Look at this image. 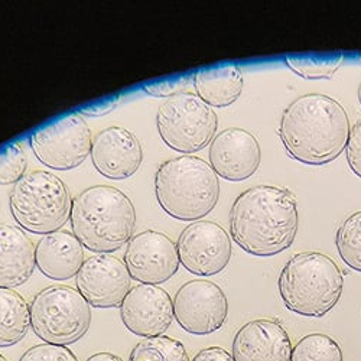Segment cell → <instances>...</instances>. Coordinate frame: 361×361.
Returning a JSON list of instances; mask_svg holds the SVG:
<instances>
[{"label":"cell","mask_w":361,"mask_h":361,"mask_svg":"<svg viewBox=\"0 0 361 361\" xmlns=\"http://www.w3.org/2000/svg\"><path fill=\"white\" fill-rule=\"evenodd\" d=\"M350 132L348 114L336 99L310 93L295 99L283 110L278 135L290 158L319 166L344 152Z\"/></svg>","instance_id":"obj_1"},{"label":"cell","mask_w":361,"mask_h":361,"mask_svg":"<svg viewBox=\"0 0 361 361\" xmlns=\"http://www.w3.org/2000/svg\"><path fill=\"white\" fill-rule=\"evenodd\" d=\"M295 195L281 187L257 185L240 194L230 209V234L246 253L276 256L289 249L298 233Z\"/></svg>","instance_id":"obj_2"},{"label":"cell","mask_w":361,"mask_h":361,"mask_svg":"<svg viewBox=\"0 0 361 361\" xmlns=\"http://www.w3.org/2000/svg\"><path fill=\"white\" fill-rule=\"evenodd\" d=\"M73 234L84 249L94 253H113L130 242L136 226L132 200L110 185H94L73 200Z\"/></svg>","instance_id":"obj_3"},{"label":"cell","mask_w":361,"mask_h":361,"mask_svg":"<svg viewBox=\"0 0 361 361\" xmlns=\"http://www.w3.org/2000/svg\"><path fill=\"white\" fill-rule=\"evenodd\" d=\"M155 195L164 212L179 221H200L220 198V179L198 157H178L159 165Z\"/></svg>","instance_id":"obj_4"},{"label":"cell","mask_w":361,"mask_h":361,"mask_svg":"<svg viewBox=\"0 0 361 361\" xmlns=\"http://www.w3.org/2000/svg\"><path fill=\"white\" fill-rule=\"evenodd\" d=\"M278 286L289 311L305 318H322L340 302L344 278L329 256L304 252L283 266Z\"/></svg>","instance_id":"obj_5"},{"label":"cell","mask_w":361,"mask_h":361,"mask_svg":"<svg viewBox=\"0 0 361 361\" xmlns=\"http://www.w3.org/2000/svg\"><path fill=\"white\" fill-rule=\"evenodd\" d=\"M9 207L23 231L45 235L66 226L71 217L73 200L61 178L48 171H32L13 185Z\"/></svg>","instance_id":"obj_6"},{"label":"cell","mask_w":361,"mask_h":361,"mask_svg":"<svg viewBox=\"0 0 361 361\" xmlns=\"http://www.w3.org/2000/svg\"><path fill=\"white\" fill-rule=\"evenodd\" d=\"M31 329L52 345H71L80 341L92 325V307L70 286L54 285L39 290L31 305Z\"/></svg>","instance_id":"obj_7"},{"label":"cell","mask_w":361,"mask_h":361,"mask_svg":"<svg viewBox=\"0 0 361 361\" xmlns=\"http://www.w3.org/2000/svg\"><path fill=\"white\" fill-rule=\"evenodd\" d=\"M157 126L165 145L179 154L190 155L213 142L219 117L213 107L197 94L180 93L166 99L158 109Z\"/></svg>","instance_id":"obj_8"},{"label":"cell","mask_w":361,"mask_h":361,"mask_svg":"<svg viewBox=\"0 0 361 361\" xmlns=\"http://www.w3.org/2000/svg\"><path fill=\"white\" fill-rule=\"evenodd\" d=\"M93 136L80 114H68L35 130L29 145L37 159L52 169L70 171L92 154Z\"/></svg>","instance_id":"obj_9"},{"label":"cell","mask_w":361,"mask_h":361,"mask_svg":"<svg viewBox=\"0 0 361 361\" xmlns=\"http://www.w3.org/2000/svg\"><path fill=\"white\" fill-rule=\"evenodd\" d=\"M228 315L224 290L209 281H190L176 290L173 317L192 336H209L221 329Z\"/></svg>","instance_id":"obj_10"},{"label":"cell","mask_w":361,"mask_h":361,"mask_svg":"<svg viewBox=\"0 0 361 361\" xmlns=\"http://www.w3.org/2000/svg\"><path fill=\"white\" fill-rule=\"evenodd\" d=\"M179 262L190 274L197 276H214L227 267L233 246L228 233L217 223L194 221L179 234Z\"/></svg>","instance_id":"obj_11"},{"label":"cell","mask_w":361,"mask_h":361,"mask_svg":"<svg viewBox=\"0 0 361 361\" xmlns=\"http://www.w3.org/2000/svg\"><path fill=\"white\" fill-rule=\"evenodd\" d=\"M130 278L142 285L169 281L179 269L178 247L165 233L145 230L130 238L123 259Z\"/></svg>","instance_id":"obj_12"},{"label":"cell","mask_w":361,"mask_h":361,"mask_svg":"<svg viewBox=\"0 0 361 361\" xmlns=\"http://www.w3.org/2000/svg\"><path fill=\"white\" fill-rule=\"evenodd\" d=\"M130 279L123 260L109 253H96L84 260L75 283L90 307L117 308L132 289Z\"/></svg>","instance_id":"obj_13"},{"label":"cell","mask_w":361,"mask_h":361,"mask_svg":"<svg viewBox=\"0 0 361 361\" xmlns=\"http://www.w3.org/2000/svg\"><path fill=\"white\" fill-rule=\"evenodd\" d=\"M120 318L137 337L164 336L175 318L173 299L158 285H137L120 305Z\"/></svg>","instance_id":"obj_14"},{"label":"cell","mask_w":361,"mask_h":361,"mask_svg":"<svg viewBox=\"0 0 361 361\" xmlns=\"http://www.w3.org/2000/svg\"><path fill=\"white\" fill-rule=\"evenodd\" d=\"M262 150L253 133L242 128H228L217 133L209 145V166L217 176L242 183L256 173Z\"/></svg>","instance_id":"obj_15"},{"label":"cell","mask_w":361,"mask_h":361,"mask_svg":"<svg viewBox=\"0 0 361 361\" xmlns=\"http://www.w3.org/2000/svg\"><path fill=\"white\" fill-rule=\"evenodd\" d=\"M94 168L109 179H128L137 172L143 161L139 139L125 128L111 126L93 137L92 154Z\"/></svg>","instance_id":"obj_16"},{"label":"cell","mask_w":361,"mask_h":361,"mask_svg":"<svg viewBox=\"0 0 361 361\" xmlns=\"http://www.w3.org/2000/svg\"><path fill=\"white\" fill-rule=\"evenodd\" d=\"M231 355L234 361H290L292 344L281 322L256 319L237 331Z\"/></svg>","instance_id":"obj_17"},{"label":"cell","mask_w":361,"mask_h":361,"mask_svg":"<svg viewBox=\"0 0 361 361\" xmlns=\"http://www.w3.org/2000/svg\"><path fill=\"white\" fill-rule=\"evenodd\" d=\"M35 262L39 272L52 281H68L77 276L84 263V246L67 230L41 237L35 246Z\"/></svg>","instance_id":"obj_18"},{"label":"cell","mask_w":361,"mask_h":361,"mask_svg":"<svg viewBox=\"0 0 361 361\" xmlns=\"http://www.w3.org/2000/svg\"><path fill=\"white\" fill-rule=\"evenodd\" d=\"M37 267L35 245L18 226L0 224V288L27 282Z\"/></svg>","instance_id":"obj_19"},{"label":"cell","mask_w":361,"mask_h":361,"mask_svg":"<svg viewBox=\"0 0 361 361\" xmlns=\"http://www.w3.org/2000/svg\"><path fill=\"white\" fill-rule=\"evenodd\" d=\"M197 96L209 107H227L243 93V73L237 66L204 68L192 77Z\"/></svg>","instance_id":"obj_20"},{"label":"cell","mask_w":361,"mask_h":361,"mask_svg":"<svg viewBox=\"0 0 361 361\" xmlns=\"http://www.w3.org/2000/svg\"><path fill=\"white\" fill-rule=\"evenodd\" d=\"M31 329V308L13 289L0 288V348L20 343Z\"/></svg>","instance_id":"obj_21"},{"label":"cell","mask_w":361,"mask_h":361,"mask_svg":"<svg viewBox=\"0 0 361 361\" xmlns=\"http://www.w3.org/2000/svg\"><path fill=\"white\" fill-rule=\"evenodd\" d=\"M344 59V54H307L285 56V64L305 80H331Z\"/></svg>","instance_id":"obj_22"},{"label":"cell","mask_w":361,"mask_h":361,"mask_svg":"<svg viewBox=\"0 0 361 361\" xmlns=\"http://www.w3.org/2000/svg\"><path fill=\"white\" fill-rule=\"evenodd\" d=\"M129 361H190L184 344L166 336L143 338L130 351Z\"/></svg>","instance_id":"obj_23"},{"label":"cell","mask_w":361,"mask_h":361,"mask_svg":"<svg viewBox=\"0 0 361 361\" xmlns=\"http://www.w3.org/2000/svg\"><path fill=\"white\" fill-rule=\"evenodd\" d=\"M336 246L341 260L361 274V212L350 214L338 227Z\"/></svg>","instance_id":"obj_24"},{"label":"cell","mask_w":361,"mask_h":361,"mask_svg":"<svg viewBox=\"0 0 361 361\" xmlns=\"http://www.w3.org/2000/svg\"><path fill=\"white\" fill-rule=\"evenodd\" d=\"M290 361H344L341 347L325 334H310L292 348Z\"/></svg>","instance_id":"obj_25"},{"label":"cell","mask_w":361,"mask_h":361,"mask_svg":"<svg viewBox=\"0 0 361 361\" xmlns=\"http://www.w3.org/2000/svg\"><path fill=\"white\" fill-rule=\"evenodd\" d=\"M27 157L19 143H13L0 152V185L16 184L26 175Z\"/></svg>","instance_id":"obj_26"},{"label":"cell","mask_w":361,"mask_h":361,"mask_svg":"<svg viewBox=\"0 0 361 361\" xmlns=\"http://www.w3.org/2000/svg\"><path fill=\"white\" fill-rule=\"evenodd\" d=\"M19 361H78L77 355L67 347L38 344L29 348Z\"/></svg>","instance_id":"obj_27"},{"label":"cell","mask_w":361,"mask_h":361,"mask_svg":"<svg viewBox=\"0 0 361 361\" xmlns=\"http://www.w3.org/2000/svg\"><path fill=\"white\" fill-rule=\"evenodd\" d=\"M190 81H191V77H178V78H172V80H166V81L146 84L143 87V90H145V93H147L149 96L169 99V97L184 93V88L190 84Z\"/></svg>","instance_id":"obj_28"},{"label":"cell","mask_w":361,"mask_h":361,"mask_svg":"<svg viewBox=\"0 0 361 361\" xmlns=\"http://www.w3.org/2000/svg\"><path fill=\"white\" fill-rule=\"evenodd\" d=\"M345 150L350 169L361 178V120L353 126Z\"/></svg>","instance_id":"obj_29"},{"label":"cell","mask_w":361,"mask_h":361,"mask_svg":"<svg viewBox=\"0 0 361 361\" xmlns=\"http://www.w3.org/2000/svg\"><path fill=\"white\" fill-rule=\"evenodd\" d=\"M192 361H234V358L221 347H208L197 353Z\"/></svg>","instance_id":"obj_30"},{"label":"cell","mask_w":361,"mask_h":361,"mask_svg":"<svg viewBox=\"0 0 361 361\" xmlns=\"http://www.w3.org/2000/svg\"><path fill=\"white\" fill-rule=\"evenodd\" d=\"M120 99H122V97L107 99V100H103V102H100V103H97V104L82 107V109L80 110V114L90 116V117H94V116H103V114L110 113L111 110H114V109L118 106Z\"/></svg>","instance_id":"obj_31"},{"label":"cell","mask_w":361,"mask_h":361,"mask_svg":"<svg viewBox=\"0 0 361 361\" xmlns=\"http://www.w3.org/2000/svg\"><path fill=\"white\" fill-rule=\"evenodd\" d=\"M85 361H123V360L111 353H96L93 355H90Z\"/></svg>","instance_id":"obj_32"},{"label":"cell","mask_w":361,"mask_h":361,"mask_svg":"<svg viewBox=\"0 0 361 361\" xmlns=\"http://www.w3.org/2000/svg\"><path fill=\"white\" fill-rule=\"evenodd\" d=\"M357 94H358V102H360V106H361V82H360V85H358V92H357Z\"/></svg>","instance_id":"obj_33"},{"label":"cell","mask_w":361,"mask_h":361,"mask_svg":"<svg viewBox=\"0 0 361 361\" xmlns=\"http://www.w3.org/2000/svg\"><path fill=\"white\" fill-rule=\"evenodd\" d=\"M0 361H8V360H6V358H5L2 354H0Z\"/></svg>","instance_id":"obj_34"}]
</instances>
